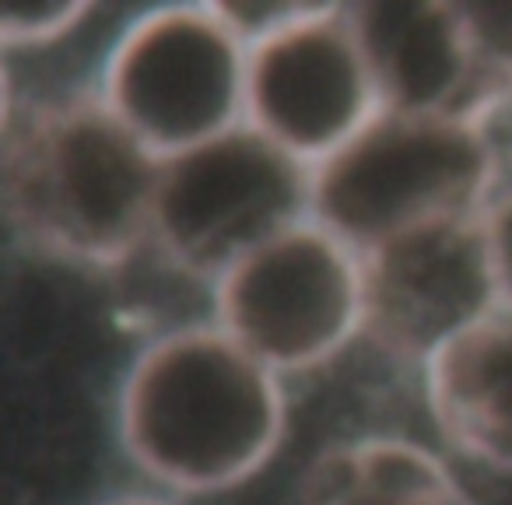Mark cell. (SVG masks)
I'll use <instances>...</instances> for the list:
<instances>
[{"instance_id": "5", "label": "cell", "mask_w": 512, "mask_h": 505, "mask_svg": "<svg viewBox=\"0 0 512 505\" xmlns=\"http://www.w3.org/2000/svg\"><path fill=\"white\" fill-rule=\"evenodd\" d=\"M246 60L249 39L225 4H172L116 39L102 95L158 158H172L246 123Z\"/></svg>"}, {"instance_id": "3", "label": "cell", "mask_w": 512, "mask_h": 505, "mask_svg": "<svg viewBox=\"0 0 512 505\" xmlns=\"http://www.w3.org/2000/svg\"><path fill=\"white\" fill-rule=\"evenodd\" d=\"M491 183L495 148L484 123L379 113L313 165V218L369 253L425 221L484 211Z\"/></svg>"}, {"instance_id": "4", "label": "cell", "mask_w": 512, "mask_h": 505, "mask_svg": "<svg viewBox=\"0 0 512 505\" xmlns=\"http://www.w3.org/2000/svg\"><path fill=\"white\" fill-rule=\"evenodd\" d=\"M306 218H313V165L239 123L162 158L151 242L172 267L218 281Z\"/></svg>"}, {"instance_id": "11", "label": "cell", "mask_w": 512, "mask_h": 505, "mask_svg": "<svg viewBox=\"0 0 512 505\" xmlns=\"http://www.w3.org/2000/svg\"><path fill=\"white\" fill-rule=\"evenodd\" d=\"M306 505H470L446 463L404 439H362L309 474Z\"/></svg>"}, {"instance_id": "1", "label": "cell", "mask_w": 512, "mask_h": 505, "mask_svg": "<svg viewBox=\"0 0 512 505\" xmlns=\"http://www.w3.org/2000/svg\"><path fill=\"white\" fill-rule=\"evenodd\" d=\"M162 158L102 92H71L4 116V211L25 246L116 267L151 242Z\"/></svg>"}, {"instance_id": "2", "label": "cell", "mask_w": 512, "mask_h": 505, "mask_svg": "<svg viewBox=\"0 0 512 505\" xmlns=\"http://www.w3.org/2000/svg\"><path fill=\"white\" fill-rule=\"evenodd\" d=\"M285 432L278 372L218 323L151 341L120 390L130 460L176 491H221L253 477Z\"/></svg>"}, {"instance_id": "10", "label": "cell", "mask_w": 512, "mask_h": 505, "mask_svg": "<svg viewBox=\"0 0 512 505\" xmlns=\"http://www.w3.org/2000/svg\"><path fill=\"white\" fill-rule=\"evenodd\" d=\"M425 390L456 449L512 470V306L442 344L425 362Z\"/></svg>"}, {"instance_id": "7", "label": "cell", "mask_w": 512, "mask_h": 505, "mask_svg": "<svg viewBox=\"0 0 512 505\" xmlns=\"http://www.w3.org/2000/svg\"><path fill=\"white\" fill-rule=\"evenodd\" d=\"M379 116V95L348 8L292 4L249 39L246 123L320 165Z\"/></svg>"}, {"instance_id": "12", "label": "cell", "mask_w": 512, "mask_h": 505, "mask_svg": "<svg viewBox=\"0 0 512 505\" xmlns=\"http://www.w3.org/2000/svg\"><path fill=\"white\" fill-rule=\"evenodd\" d=\"M470 43L467 120L488 123L512 102V4H460Z\"/></svg>"}, {"instance_id": "14", "label": "cell", "mask_w": 512, "mask_h": 505, "mask_svg": "<svg viewBox=\"0 0 512 505\" xmlns=\"http://www.w3.org/2000/svg\"><path fill=\"white\" fill-rule=\"evenodd\" d=\"M484 218H488V239L491 257H495L498 285H502V302L512 306V190L491 197Z\"/></svg>"}, {"instance_id": "15", "label": "cell", "mask_w": 512, "mask_h": 505, "mask_svg": "<svg viewBox=\"0 0 512 505\" xmlns=\"http://www.w3.org/2000/svg\"><path fill=\"white\" fill-rule=\"evenodd\" d=\"M102 505H169L162 498H151V495H120V498H109Z\"/></svg>"}, {"instance_id": "9", "label": "cell", "mask_w": 512, "mask_h": 505, "mask_svg": "<svg viewBox=\"0 0 512 505\" xmlns=\"http://www.w3.org/2000/svg\"><path fill=\"white\" fill-rule=\"evenodd\" d=\"M379 113L463 116L470 102V43L460 4L379 0L348 4Z\"/></svg>"}, {"instance_id": "13", "label": "cell", "mask_w": 512, "mask_h": 505, "mask_svg": "<svg viewBox=\"0 0 512 505\" xmlns=\"http://www.w3.org/2000/svg\"><path fill=\"white\" fill-rule=\"evenodd\" d=\"M88 4H32V8H8L0 18V36L15 46H39L74 32L88 18Z\"/></svg>"}, {"instance_id": "6", "label": "cell", "mask_w": 512, "mask_h": 505, "mask_svg": "<svg viewBox=\"0 0 512 505\" xmlns=\"http://www.w3.org/2000/svg\"><path fill=\"white\" fill-rule=\"evenodd\" d=\"M362 253L316 218L214 281V323L274 372L327 362L362 334Z\"/></svg>"}, {"instance_id": "8", "label": "cell", "mask_w": 512, "mask_h": 505, "mask_svg": "<svg viewBox=\"0 0 512 505\" xmlns=\"http://www.w3.org/2000/svg\"><path fill=\"white\" fill-rule=\"evenodd\" d=\"M484 211L425 221L362 253L365 337L425 365L505 306Z\"/></svg>"}]
</instances>
